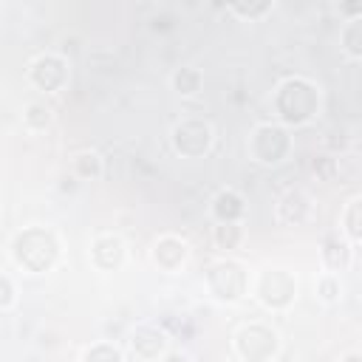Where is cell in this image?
I'll return each instance as SVG.
<instances>
[{"mask_svg":"<svg viewBox=\"0 0 362 362\" xmlns=\"http://www.w3.org/2000/svg\"><path fill=\"white\" fill-rule=\"evenodd\" d=\"M57 255H59V243L57 238L42 229V226H31V229H23L14 235L11 240V257L17 266H23L25 272L31 274H42L48 272L54 263H57Z\"/></svg>","mask_w":362,"mask_h":362,"instance_id":"cell-1","label":"cell"},{"mask_svg":"<svg viewBox=\"0 0 362 362\" xmlns=\"http://www.w3.org/2000/svg\"><path fill=\"white\" fill-rule=\"evenodd\" d=\"M317 105H320V93L303 76H291V79L280 82V88L274 93L277 116L286 124H305L317 113Z\"/></svg>","mask_w":362,"mask_h":362,"instance_id":"cell-2","label":"cell"},{"mask_svg":"<svg viewBox=\"0 0 362 362\" xmlns=\"http://www.w3.org/2000/svg\"><path fill=\"white\" fill-rule=\"evenodd\" d=\"M206 288L221 303H235L246 291V274L235 260H218L206 269Z\"/></svg>","mask_w":362,"mask_h":362,"instance_id":"cell-3","label":"cell"},{"mask_svg":"<svg viewBox=\"0 0 362 362\" xmlns=\"http://www.w3.org/2000/svg\"><path fill=\"white\" fill-rule=\"evenodd\" d=\"M255 294L266 308H286L297 294V280L286 269H266L255 283Z\"/></svg>","mask_w":362,"mask_h":362,"instance_id":"cell-4","label":"cell"},{"mask_svg":"<svg viewBox=\"0 0 362 362\" xmlns=\"http://www.w3.org/2000/svg\"><path fill=\"white\" fill-rule=\"evenodd\" d=\"M235 351L246 362H266L277 354V334L266 325H246L235 337Z\"/></svg>","mask_w":362,"mask_h":362,"instance_id":"cell-5","label":"cell"},{"mask_svg":"<svg viewBox=\"0 0 362 362\" xmlns=\"http://www.w3.org/2000/svg\"><path fill=\"white\" fill-rule=\"evenodd\" d=\"M212 144V127L204 119H184L173 127V147L187 158H201Z\"/></svg>","mask_w":362,"mask_h":362,"instance_id":"cell-6","label":"cell"},{"mask_svg":"<svg viewBox=\"0 0 362 362\" xmlns=\"http://www.w3.org/2000/svg\"><path fill=\"white\" fill-rule=\"evenodd\" d=\"M291 139L280 124H260L252 133V156L260 164H277L288 156Z\"/></svg>","mask_w":362,"mask_h":362,"instance_id":"cell-7","label":"cell"},{"mask_svg":"<svg viewBox=\"0 0 362 362\" xmlns=\"http://www.w3.org/2000/svg\"><path fill=\"white\" fill-rule=\"evenodd\" d=\"M28 79L45 93L62 90L68 82V62L59 54H42L28 65Z\"/></svg>","mask_w":362,"mask_h":362,"instance_id":"cell-8","label":"cell"},{"mask_svg":"<svg viewBox=\"0 0 362 362\" xmlns=\"http://www.w3.org/2000/svg\"><path fill=\"white\" fill-rule=\"evenodd\" d=\"M130 348H133V354L139 359L153 362V359L164 356V351H167V334L161 328H156V325H141V328L133 331Z\"/></svg>","mask_w":362,"mask_h":362,"instance_id":"cell-9","label":"cell"},{"mask_svg":"<svg viewBox=\"0 0 362 362\" xmlns=\"http://www.w3.org/2000/svg\"><path fill=\"white\" fill-rule=\"evenodd\" d=\"M277 218L288 226H300L311 218V198L303 189H286L277 201Z\"/></svg>","mask_w":362,"mask_h":362,"instance_id":"cell-10","label":"cell"},{"mask_svg":"<svg viewBox=\"0 0 362 362\" xmlns=\"http://www.w3.org/2000/svg\"><path fill=\"white\" fill-rule=\"evenodd\" d=\"M187 255H189V246H187V240H181L178 235H164V238H158L156 246H153V260H156V266H161L164 272H175L178 266H184Z\"/></svg>","mask_w":362,"mask_h":362,"instance_id":"cell-11","label":"cell"},{"mask_svg":"<svg viewBox=\"0 0 362 362\" xmlns=\"http://www.w3.org/2000/svg\"><path fill=\"white\" fill-rule=\"evenodd\" d=\"M90 260L105 272L119 269L124 260V240L119 235H99L90 246Z\"/></svg>","mask_w":362,"mask_h":362,"instance_id":"cell-12","label":"cell"},{"mask_svg":"<svg viewBox=\"0 0 362 362\" xmlns=\"http://www.w3.org/2000/svg\"><path fill=\"white\" fill-rule=\"evenodd\" d=\"M243 212H246L243 198L235 189H221L212 198V215H215L218 223H238L243 218Z\"/></svg>","mask_w":362,"mask_h":362,"instance_id":"cell-13","label":"cell"},{"mask_svg":"<svg viewBox=\"0 0 362 362\" xmlns=\"http://www.w3.org/2000/svg\"><path fill=\"white\" fill-rule=\"evenodd\" d=\"M322 263H325L331 272H342V269L351 263V246H348L342 238L331 235V238L322 243Z\"/></svg>","mask_w":362,"mask_h":362,"instance_id":"cell-14","label":"cell"},{"mask_svg":"<svg viewBox=\"0 0 362 362\" xmlns=\"http://www.w3.org/2000/svg\"><path fill=\"white\" fill-rule=\"evenodd\" d=\"M339 40H342V48L351 59H359L362 57V17H354L345 23V28L339 31Z\"/></svg>","mask_w":362,"mask_h":362,"instance_id":"cell-15","label":"cell"},{"mask_svg":"<svg viewBox=\"0 0 362 362\" xmlns=\"http://www.w3.org/2000/svg\"><path fill=\"white\" fill-rule=\"evenodd\" d=\"M173 90L175 93H181V96H195L198 90H201V71H195V68H178L175 74H173Z\"/></svg>","mask_w":362,"mask_h":362,"instance_id":"cell-16","label":"cell"},{"mask_svg":"<svg viewBox=\"0 0 362 362\" xmlns=\"http://www.w3.org/2000/svg\"><path fill=\"white\" fill-rule=\"evenodd\" d=\"M23 119H25V124H28L31 130H45V127L51 124V119H54V107H51L48 102H31V105L25 107Z\"/></svg>","mask_w":362,"mask_h":362,"instance_id":"cell-17","label":"cell"},{"mask_svg":"<svg viewBox=\"0 0 362 362\" xmlns=\"http://www.w3.org/2000/svg\"><path fill=\"white\" fill-rule=\"evenodd\" d=\"M212 240L218 249H235L243 240V226L240 223H218L212 232Z\"/></svg>","mask_w":362,"mask_h":362,"instance_id":"cell-18","label":"cell"},{"mask_svg":"<svg viewBox=\"0 0 362 362\" xmlns=\"http://www.w3.org/2000/svg\"><path fill=\"white\" fill-rule=\"evenodd\" d=\"M74 170H76V175L79 178H99V173H102V158L93 153V150H82L76 158H74Z\"/></svg>","mask_w":362,"mask_h":362,"instance_id":"cell-19","label":"cell"},{"mask_svg":"<svg viewBox=\"0 0 362 362\" xmlns=\"http://www.w3.org/2000/svg\"><path fill=\"white\" fill-rule=\"evenodd\" d=\"M82 362H124V356H122V351H119L116 345H110V342H96V345L85 348Z\"/></svg>","mask_w":362,"mask_h":362,"instance_id":"cell-20","label":"cell"},{"mask_svg":"<svg viewBox=\"0 0 362 362\" xmlns=\"http://www.w3.org/2000/svg\"><path fill=\"white\" fill-rule=\"evenodd\" d=\"M359 212H362V198L356 195V198L348 201V209H345V229H348V235H351L354 240L362 238V229H359Z\"/></svg>","mask_w":362,"mask_h":362,"instance_id":"cell-21","label":"cell"},{"mask_svg":"<svg viewBox=\"0 0 362 362\" xmlns=\"http://www.w3.org/2000/svg\"><path fill=\"white\" fill-rule=\"evenodd\" d=\"M229 11L238 14V17H243V20H257L266 11H272V3H249V6L246 3H232Z\"/></svg>","mask_w":362,"mask_h":362,"instance_id":"cell-22","label":"cell"},{"mask_svg":"<svg viewBox=\"0 0 362 362\" xmlns=\"http://www.w3.org/2000/svg\"><path fill=\"white\" fill-rule=\"evenodd\" d=\"M317 294H320L325 303L337 300V297H339V280H337L334 274H322V277L317 280Z\"/></svg>","mask_w":362,"mask_h":362,"instance_id":"cell-23","label":"cell"},{"mask_svg":"<svg viewBox=\"0 0 362 362\" xmlns=\"http://www.w3.org/2000/svg\"><path fill=\"white\" fill-rule=\"evenodd\" d=\"M14 303V286L6 274H0V308H8Z\"/></svg>","mask_w":362,"mask_h":362,"instance_id":"cell-24","label":"cell"},{"mask_svg":"<svg viewBox=\"0 0 362 362\" xmlns=\"http://www.w3.org/2000/svg\"><path fill=\"white\" fill-rule=\"evenodd\" d=\"M161 362H189V356L184 351H164Z\"/></svg>","mask_w":362,"mask_h":362,"instance_id":"cell-25","label":"cell"},{"mask_svg":"<svg viewBox=\"0 0 362 362\" xmlns=\"http://www.w3.org/2000/svg\"><path fill=\"white\" fill-rule=\"evenodd\" d=\"M342 362H362V354L359 351H351V354L342 356Z\"/></svg>","mask_w":362,"mask_h":362,"instance_id":"cell-26","label":"cell"}]
</instances>
